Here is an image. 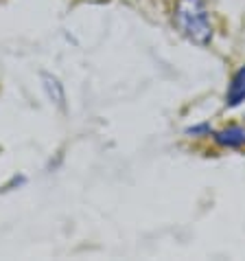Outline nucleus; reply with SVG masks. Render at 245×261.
I'll return each mask as SVG.
<instances>
[{"label": "nucleus", "instance_id": "f03ea898", "mask_svg": "<svg viewBox=\"0 0 245 261\" xmlns=\"http://www.w3.org/2000/svg\"><path fill=\"white\" fill-rule=\"evenodd\" d=\"M215 141H217L221 147H243L245 145V127L243 125H230V127L215 134Z\"/></svg>", "mask_w": 245, "mask_h": 261}, {"label": "nucleus", "instance_id": "7ed1b4c3", "mask_svg": "<svg viewBox=\"0 0 245 261\" xmlns=\"http://www.w3.org/2000/svg\"><path fill=\"white\" fill-rule=\"evenodd\" d=\"M243 101H245V66L234 72L232 84H230L228 95H226V103L230 108L239 106V103H243Z\"/></svg>", "mask_w": 245, "mask_h": 261}, {"label": "nucleus", "instance_id": "39448f33", "mask_svg": "<svg viewBox=\"0 0 245 261\" xmlns=\"http://www.w3.org/2000/svg\"><path fill=\"white\" fill-rule=\"evenodd\" d=\"M199 132H210V127L208 125H199V127H191L189 134H199Z\"/></svg>", "mask_w": 245, "mask_h": 261}, {"label": "nucleus", "instance_id": "20e7f679", "mask_svg": "<svg viewBox=\"0 0 245 261\" xmlns=\"http://www.w3.org/2000/svg\"><path fill=\"white\" fill-rule=\"evenodd\" d=\"M42 79H44V88H46V95L50 101H55L59 108H64V101H66V95H64V88L62 84L57 82V79L53 75H42Z\"/></svg>", "mask_w": 245, "mask_h": 261}, {"label": "nucleus", "instance_id": "f257e3e1", "mask_svg": "<svg viewBox=\"0 0 245 261\" xmlns=\"http://www.w3.org/2000/svg\"><path fill=\"white\" fill-rule=\"evenodd\" d=\"M173 20H175L179 33L193 44L206 46L212 40V27L204 0H177Z\"/></svg>", "mask_w": 245, "mask_h": 261}]
</instances>
